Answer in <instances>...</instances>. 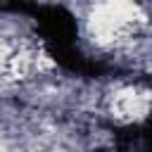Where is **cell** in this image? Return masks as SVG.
Returning <instances> with one entry per match:
<instances>
[{
	"label": "cell",
	"mask_w": 152,
	"mask_h": 152,
	"mask_svg": "<svg viewBox=\"0 0 152 152\" xmlns=\"http://www.w3.org/2000/svg\"><path fill=\"white\" fill-rule=\"evenodd\" d=\"M109 109H112V116H116L119 121H140L150 109V95L145 88L124 86L112 93Z\"/></svg>",
	"instance_id": "obj_1"
}]
</instances>
